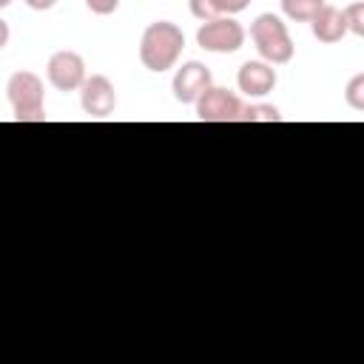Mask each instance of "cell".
Masks as SVG:
<instances>
[{
	"instance_id": "cell-6",
	"label": "cell",
	"mask_w": 364,
	"mask_h": 364,
	"mask_svg": "<svg viewBox=\"0 0 364 364\" xmlns=\"http://www.w3.org/2000/svg\"><path fill=\"white\" fill-rule=\"evenodd\" d=\"M242 100L236 91H228V88H219V85H210L199 102H196V117L202 122H239L242 117Z\"/></svg>"
},
{
	"instance_id": "cell-19",
	"label": "cell",
	"mask_w": 364,
	"mask_h": 364,
	"mask_svg": "<svg viewBox=\"0 0 364 364\" xmlns=\"http://www.w3.org/2000/svg\"><path fill=\"white\" fill-rule=\"evenodd\" d=\"M0 6H3V9H6V6H11V0H0Z\"/></svg>"
},
{
	"instance_id": "cell-15",
	"label": "cell",
	"mask_w": 364,
	"mask_h": 364,
	"mask_svg": "<svg viewBox=\"0 0 364 364\" xmlns=\"http://www.w3.org/2000/svg\"><path fill=\"white\" fill-rule=\"evenodd\" d=\"M344 17H347V28L355 34V37H364V0H355L344 9Z\"/></svg>"
},
{
	"instance_id": "cell-14",
	"label": "cell",
	"mask_w": 364,
	"mask_h": 364,
	"mask_svg": "<svg viewBox=\"0 0 364 364\" xmlns=\"http://www.w3.org/2000/svg\"><path fill=\"white\" fill-rule=\"evenodd\" d=\"M188 6H191V14H193L199 23H208V20L222 17V11H219L216 0H188Z\"/></svg>"
},
{
	"instance_id": "cell-9",
	"label": "cell",
	"mask_w": 364,
	"mask_h": 364,
	"mask_svg": "<svg viewBox=\"0 0 364 364\" xmlns=\"http://www.w3.org/2000/svg\"><path fill=\"white\" fill-rule=\"evenodd\" d=\"M276 82H279L276 68L264 60H247L236 74V85L245 97H267L276 88Z\"/></svg>"
},
{
	"instance_id": "cell-18",
	"label": "cell",
	"mask_w": 364,
	"mask_h": 364,
	"mask_svg": "<svg viewBox=\"0 0 364 364\" xmlns=\"http://www.w3.org/2000/svg\"><path fill=\"white\" fill-rule=\"evenodd\" d=\"M31 11H48V9H54L57 6V0H23Z\"/></svg>"
},
{
	"instance_id": "cell-7",
	"label": "cell",
	"mask_w": 364,
	"mask_h": 364,
	"mask_svg": "<svg viewBox=\"0 0 364 364\" xmlns=\"http://www.w3.org/2000/svg\"><path fill=\"white\" fill-rule=\"evenodd\" d=\"M210 85H213V74H210V68L202 65L199 60H188L182 68H176L173 82H171L173 97H176V102H182V105H196L199 97H202Z\"/></svg>"
},
{
	"instance_id": "cell-3",
	"label": "cell",
	"mask_w": 364,
	"mask_h": 364,
	"mask_svg": "<svg viewBox=\"0 0 364 364\" xmlns=\"http://www.w3.org/2000/svg\"><path fill=\"white\" fill-rule=\"evenodd\" d=\"M6 97L11 102L17 122L46 119V105H43L46 91H43V80L34 71H14L6 82Z\"/></svg>"
},
{
	"instance_id": "cell-12",
	"label": "cell",
	"mask_w": 364,
	"mask_h": 364,
	"mask_svg": "<svg viewBox=\"0 0 364 364\" xmlns=\"http://www.w3.org/2000/svg\"><path fill=\"white\" fill-rule=\"evenodd\" d=\"M279 119L282 114L270 102H250L242 108V117H239V122H279Z\"/></svg>"
},
{
	"instance_id": "cell-13",
	"label": "cell",
	"mask_w": 364,
	"mask_h": 364,
	"mask_svg": "<svg viewBox=\"0 0 364 364\" xmlns=\"http://www.w3.org/2000/svg\"><path fill=\"white\" fill-rule=\"evenodd\" d=\"M344 100L353 111H364V71L350 77L347 85H344Z\"/></svg>"
},
{
	"instance_id": "cell-8",
	"label": "cell",
	"mask_w": 364,
	"mask_h": 364,
	"mask_svg": "<svg viewBox=\"0 0 364 364\" xmlns=\"http://www.w3.org/2000/svg\"><path fill=\"white\" fill-rule=\"evenodd\" d=\"M80 105L88 117L94 119H105L114 114L117 108V91H114V82L105 77V74H91L82 88H80Z\"/></svg>"
},
{
	"instance_id": "cell-16",
	"label": "cell",
	"mask_w": 364,
	"mask_h": 364,
	"mask_svg": "<svg viewBox=\"0 0 364 364\" xmlns=\"http://www.w3.org/2000/svg\"><path fill=\"white\" fill-rule=\"evenodd\" d=\"M85 6H88L94 14L105 17V14H114V11L119 9V0H85Z\"/></svg>"
},
{
	"instance_id": "cell-2",
	"label": "cell",
	"mask_w": 364,
	"mask_h": 364,
	"mask_svg": "<svg viewBox=\"0 0 364 364\" xmlns=\"http://www.w3.org/2000/svg\"><path fill=\"white\" fill-rule=\"evenodd\" d=\"M250 40H253L259 57L270 65H284L293 60L296 46H293V37L279 14H270V11L259 14L250 23Z\"/></svg>"
},
{
	"instance_id": "cell-5",
	"label": "cell",
	"mask_w": 364,
	"mask_h": 364,
	"mask_svg": "<svg viewBox=\"0 0 364 364\" xmlns=\"http://www.w3.org/2000/svg\"><path fill=\"white\" fill-rule=\"evenodd\" d=\"M46 77H48V82H51L57 91H63V94L80 91L82 82L88 80V77H85V60H82L77 51H68V48L54 51V54L48 57V63H46Z\"/></svg>"
},
{
	"instance_id": "cell-11",
	"label": "cell",
	"mask_w": 364,
	"mask_h": 364,
	"mask_svg": "<svg viewBox=\"0 0 364 364\" xmlns=\"http://www.w3.org/2000/svg\"><path fill=\"white\" fill-rule=\"evenodd\" d=\"M324 6V0H282V14L293 23H310Z\"/></svg>"
},
{
	"instance_id": "cell-10",
	"label": "cell",
	"mask_w": 364,
	"mask_h": 364,
	"mask_svg": "<svg viewBox=\"0 0 364 364\" xmlns=\"http://www.w3.org/2000/svg\"><path fill=\"white\" fill-rule=\"evenodd\" d=\"M310 31H313V37H316L318 43L333 46V43L344 40V34H347L350 28H347V17H344L341 9L324 6V9L310 20Z\"/></svg>"
},
{
	"instance_id": "cell-17",
	"label": "cell",
	"mask_w": 364,
	"mask_h": 364,
	"mask_svg": "<svg viewBox=\"0 0 364 364\" xmlns=\"http://www.w3.org/2000/svg\"><path fill=\"white\" fill-rule=\"evenodd\" d=\"M216 6H219V11L222 14H239V11H245L247 6H250V0H216Z\"/></svg>"
},
{
	"instance_id": "cell-1",
	"label": "cell",
	"mask_w": 364,
	"mask_h": 364,
	"mask_svg": "<svg viewBox=\"0 0 364 364\" xmlns=\"http://www.w3.org/2000/svg\"><path fill=\"white\" fill-rule=\"evenodd\" d=\"M182 48H185L182 28L176 23H171V20H156V23H151L142 31V40H139V63L148 71L162 74V71H168V68L176 65Z\"/></svg>"
},
{
	"instance_id": "cell-4",
	"label": "cell",
	"mask_w": 364,
	"mask_h": 364,
	"mask_svg": "<svg viewBox=\"0 0 364 364\" xmlns=\"http://www.w3.org/2000/svg\"><path fill=\"white\" fill-rule=\"evenodd\" d=\"M196 46L210 54H233L245 46V26L230 14L208 20L196 28Z\"/></svg>"
}]
</instances>
